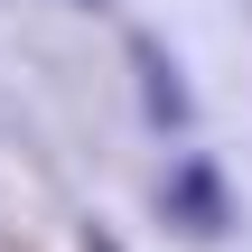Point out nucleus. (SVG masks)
<instances>
[{
	"label": "nucleus",
	"mask_w": 252,
	"mask_h": 252,
	"mask_svg": "<svg viewBox=\"0 0 252 252\" xmlns=\"http://www.w3.org/2000/svg\"><path fill=\"white\" fill-rule=\"evenodd\" d=\"M178 206H196V224H224V187L206 168H178Z\"/></svg>",
	"instance_id": "f257e3e1"
},
{
	"label": "nucleus",
	"mask_w": 252,
	"mask_h": 252,
	"mask_svg": "<svg viewBox=\"0 0 252 252\" xmlns=\"http://www.w3.org/2000/svg\"><path fill=\"white\" fill-rule=\"evenodd\" d=\"M84 252H122V243H112V234H84Z\"/></svg>",
	"instance_id": "f03ea898"
}]
</instances>
